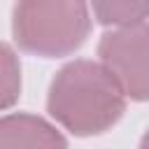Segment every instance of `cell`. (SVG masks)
Returning a JSON list of instances; mask_svg holds the SVG:
<instances>
[{"label": "cell", "mask_w": 149, "mask_h": 149, "mask_svg": "<svg viewBox=\"0 0 149 149\" xmlns=\"http://www.w3.org/2000/svg\"><path fill=\"white\" fill-rule=\"evenodd\" d=\"M47 109L72 135L91 137L109 130L121 119L126 93L100 61L77 58L51 79Z\"/></svg>", "instance_id": "1"}, {"label": "cell", "mask_w": 149, "mask_h": 149, "mask_svg": "<svg viewBox=\"0 0 149 149\" xmlns=\"http://www.w3.org/2000/svg\"><path fill=\"white\" fill-rule=\"evenodd\" d=\"M91 33L86 0H16L12 35L21 51L61 58L74 54Z\"/></svg>", "instance_id": "2"}, {"label": "cell", "mask_w": 149, "mask_h": 149, "mask_svg": "<svg viewBox=\"0 0 149 149\" xmlns=\"http://www.w3.org/2000/svg\"><path fill=\"white\" fill-rule=\"evenodd\" d=\"M98 56L126 98L149 100V21L107 30L98 42Z\"/></svg>", "instance_id": "3"}, {"label": "cell", "mask_w": 149, "mask_h": 149, "mask_svg": "<svg viewBox=\"0 0 149 149\" xmlns=\"http://www.w3.org/2000/svg\"><path fill=\"white\" fill-rule=\"evenodd\" d=\"M0 149H68L63 133L28 112L0 116Z\"/></svg>", "instance_id": "4"}, {"label": "cell", "mask_w": 149, "mask_h": 149, "mask_svg": "<svg viewBox=\"0 0 149 149\" xmlns=\"http://www.w3.org/2000/svg\"><path fill=\"white\" fill-rule=\"evenodd\" d=\"M93 16L102 26L126 28L149 19V0H88Z\"/></svg>", "instance_id": "5"}, {"label": "cell", "mask_w": 149, "mask_h": 149, "mask_svg": "<svg viewBox=\"0 0 149 149\" xmlns=\"http://www.w3.org/2000/svg\"><path fill=\"white\" fill-rule=\"evenodd\" d=\"M21 93V65L16 54L0 42V112L12 107Z\"/></svg>", "instance_id": "6"}, {"label": "cell", "mask_w": 149, "mask_h": 149, "mask_svg": "<svg viewBox=\"0 0 149 149\" xmlns=\"http://www.w3.org/2000/svg\"><path fill=\"white\" fill-rule=\"evenodd\" d=\"M140 149H149V130L142 135V140H140Z\"/></svg>", "instance_id": "7"}]
</instances>
